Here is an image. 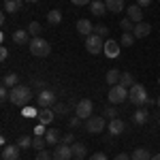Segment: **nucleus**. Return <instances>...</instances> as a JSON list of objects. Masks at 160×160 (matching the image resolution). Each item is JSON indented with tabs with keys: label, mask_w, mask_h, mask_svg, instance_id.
<instances>
[{
	"label": "nucleus",
	"mask_w": 160,
	"mask_h": 160,
	"mask_svg": "<svg viewBox=\"0 0 160 160\" xmlns=\"http://www.w3.org/2000/svg\"><path fill=\"white\" fill-rule=\"evenodd\" d=\"M15 107H28L30 105V100H32V92H30V88L28 86H22V83H17L15 88H11V96H9Z\"/></svg>",
	"instance_id": "nucleus-1"
},
{
	"label": "nucleus",
	"mask_w": 160,
	"mask_h": 160,
	"mask_svg": "<svg viewBox=\"0 0 160 160\" xmlns=\"http://www.w3.org/2000/svg\"><path fill=\"white\" fill-rule=\"evenodd\" d=\"M128 100H130L135 107H145V105L149 102V96H148V90H145V86L135 83V86L130 88V92H128Z\"/></svg>",
	"instance_id": "nucleus-2"
},
{
	"label": "nucleus",
	"mask_w": 160,
	"mask_h": 160,
	"mask_svg": "<svg viewBox=\"0 0 160 160\" xmlns=\"http://www.w3.org/2000/svg\"><path fill=\"white\" fill-rule=\"evenodd\" d=\"M28 47H30V53H32V56H37V58H45V56H49V51H51V45L43 37L32 38Z\"/></svg>",
	"instance_id": "nucleus-3"
},
{
	"label": "nucleus",
	"mask_w": 160,
	"mask_h": 160,
	"mask_svg": "<svg viewBox=\"0 0 160 160\" xmlns=\"http://www.w3.org/2000/svg\"><path fill=\"white\" fill-rule=\"evenodd\" d=\"M128 88H124L122 83H118V86H111L109 90V102H113V105H120V102H124V100H128Z\"/></svg>",
	"instance_id": "nucleus-4"
},
{
	"label": "nucleus",
	"mask_w": 160,
	"mask_h": 160,
	"mask_svg": "<svg viewBox=\"0 0 160 160\" xmlns=\"http://www.w3.org/2000/svg\"><path fill=\"white\" fill-rule=\"evenodd\" d=\"M86 49H88V53H94V56H98L100 51H105V41H102V37L90 34L86 38Z\"/></svg>",
	"instance_id": "nucleus-5"
},
{
	"label": "nucleus",
	"mask_w": 160,
	"mask_h": 160,
	"mask_svg": "<svg viewBox=\"0 0 160 160\" xmlns=\"http://www.w3.org/2000/svg\"><path fill=\"white\" fill-rule=\"evenodd\" d=\"M86 130L90 135H98L105 130V118L102 115H92V118H88L86 120Z\"/></svg>",
	"instance_id": "nucleus-6"
},
{
	"label": "nucleus",
	"mask_w": 160,
	"mask_h": 160,
	"mask_svg": "<svg viewBox=\"0 0 160 160\" xmlns=\"http://www.w3.org/2000/svg\"><path fill=\"white\" fill-rule=\"evenodd\" d=\"M75 111H77V118H81V120H88V118H92V111H94V102H92L90 98H81L79 102H77Z\"/></svg>",
	"instance_id": "nucleus-7"
},
{
	"label": "nucleus",
	"mask_w": 160,
	"mask_h": 160,
	"mask_svg": "<svg viewBox=\"0 0 160 160\" xmlns=\"http://www.w3.org/2000/svg\"><path fill=\"white\" fill-rule=\"evenodd\" d=\"M37 105H38V109L53 107V105H56V94H53V90H43V92H38Z\"/></svg>",
	"instance_id": "nucleus-8"
},
{
	"label": "nucleus",
	"mask_w": 160,
	"mask_h": 160,
	"mask_svg": "<svg viewBox=\"0 0 160 160\" xmlns=\"http://www.w3.org/2000/svg\"><path fill=\"white\" fill-rule=\"evenodd\" d=\"M53 160H73V149L66 143H60L53 149Z\"/></svg>",
	"instance_id": "nucleus-9"
},
{
	"label": "nucleus",
	"mask_w": 160,
	"mask_h": 160,
	"mask_svg": "<svg viewBox=\"0 0 160 160\" xmlns=\"http://www.w3.org/2000/svg\"><path fill=\"white\" fill-rule=\"evenodd\" d=\"M126 15H128L130 22L141 24V22H143V7H139V4H130V7L126 9Z\"/></svg>",
	"instance_id": "nucleus-10"
},
{
	"label": "nucleus",
	"mask_w": 160,
	"mask_h": 160,
	"mask_svg": "<svg viewBox=\"0 0 160 160\" xmlns=\"http://www.w3.org/2000/svg\"><path fill=\"white\" fill-rule=\"evenodd\" d=\"M30 32L28 30H15L13 32V43L15 45H19V47H26V45H30Z\"/></svg>",
	"instance_id": "nucleus-11"
},
{
	"label": "nucleus",
	"mask_w": 160,
	"mask_h": 160,
	"mask_svg": "<svg viewBox=\"0 0 160 160\" xmlns=\"http://www.w3.org/2000/svg\"><path fill=\"white\" fill-rule=\"evenodd\" d=\"M107 4H105V0H92L90 2V13L92 15H96V17H102V15H107Z\"/></svg>",
	"instance_id": "nucleus-12"
},
{
	"label": "nucleus",
	"mask_w": 160,
	"mask_h": 160,
	"mask_svg": "<svg viewBox=\"0 0 160 160\" xmlns=\"http://www.w3.org/2000/svg\"><path fill=\"white\" fill-rule=\"evenodd\" d=\"M45 141H47V145H60L62 143V132L58 130V128H49L47 132H45Z\"/></svg>",
	"instance_id": "nucleus-13"
},
{
	"label": "nucleus",
	"mask_w": 160,
	"mask_h": 160,
	"mask_svg": "<svg viewBox=\"0 0 160 160\" xmlns=\"http://www.w3.org/2000/svg\"><path fill=\"white\" fill-rule=\"evenodd\" d=\"M56 118V111L51 109V107H45V109H38V115H37V120L38 124H43V126H47V124L51 122Z\"/></svg>",
	"instance_id": "nucleus-14"
},
{
	"label": "nucleus",
	"mask_w": 160,
	"mask_h": 160,
	"mask_svg": "<svg viewBox=\"0 0 160 160\" xmlns=\"http://www.w3.org/2000/svg\"><path fill=\"white\" fill-rule=\"evenodd\" d=\"M19 145H4L2 148V160H19Z\"/></svg>",
	"instance_id": "nucleus-15"
},
{
	"label": "nucleus",
	"mask_w": 160,
	"mask_h": 160,
	"mask_svg": "<svg viewBox=\"0 0 160 160\" xmlns=\"http://www.w3.org/2000/svg\"><path fill=\"white\" fill-rule=\"evenodd\" d=\"M148 120H149V111L143 109V107H137V111L132 113V122H135L137 126H143Z\"/></svg>",
	"instance_id": "nucleus-16"
},
{
	"label": "nucleus",
	"mask_w": 160,
	"mask_h": 160,
	"mask_svg": "<svg viewBox=\"0 0 160 160\" xmlns=\"http://www.w3.org/2000/svg\"><path fill=\"white\" fill-rule=\"evenodd\" d=\"M77 32H79L81 37L88 38L90 34H94V26L90 24L88 19H79V22H77Z\"/></svg>",
	"instance_id": "nucleus-17"
},
{
	"label": "nucleus",
	"mask_w": 160,
	"mask_h": 160,
	"mask_svg": "<svg viewBox=\"0 0 160 160\" xmlns=\"http://www.w3.org/2000/svg\"><path fill=\"white\" fill-rule=\"evenodd\" d=\"M149 32H152V26L145 24V22H141V24H135V30H132L135 38H145Z\"/></svg>",
	"instance_id": "nucleus-18"
},
{
	"label": "nucleus",
	"mask_w": 160,
	"mask_h": 160,
	"mask_svg": "<svg viewBox=\"0 0 160 160\" xmlns=\"http://www.w3.org/2000/svg\"><path fill=\"white\" fill-rule=\"evenodd\" d=\"M124 128H126V124L120 120V118H115V120H109V132L113 137H118V135H122L124 132Z\"/></svg>",
	"instance_id": "nucleus-19"
},
{
	"label": "nucleus",
	"mask_w": 160,
	"mask_h": 160,
	"mask_svg": "<svg viewBox=\"0 0 160 160\" xmlns=\"http://www.w3.org/2000/svg\"><path fill=\"white\" fill-rule=\"evenodd\" d=\"M102 53L109 56V58H118L120 56V45L115 41H105V51Z\"/></svg>",
	"instance_id": "nucleus-20"
},
{
	"label": "nucleus",
	"mask_w": 160,
	"mask_h": 160,
	"mask_svg": "<svg viewBox=\"0 0 160 160\" xmlns=\"http://www.w3.org/2000/svg\"><path fill=\"white\" fill-rule=\"evenodd\" d=\"M22 4H24V0H4V2H2L4 13H17L22 9Z\"/></svg>",
	"instance_id": "nucleus-21"
},
{
	"label": "nucleus",
	"mask_w": 160,
	"mask_h": 160,
	"mask_svg": "<svg viewBox=\"0 0 160 160\" xmlns=\"http://www.w3.org/2000/svg\"><path fill=\"white\" fill-rule=\"evenodd\" d=\"M105 79H107V83H109V86H118V83H120V79H122V73H120L118 68H111V71H107Z\"/></svg>",
	"instance_id": "nucleus-22"
},
{
	"label": "nucleus",
	"mask_w": 160,
	"mask_h": 160,
	"mask_svg": "<svg viewBox=\"0 0 160 160\" xmlns=\"http://www.w3.org/2000/svg\"><path fill=\"white\" fill-rule=\"evenodd\" d=\"M109 13H122L124 11V0H105Z\"/></svg>",
	"instance_id": "nucleus-23"
},
{
	"label": "nucleus",
	"mask_w": 160,
	"mask_h": 160,
	"mask_svg": "<svg viewBox=\"0 0 160 160\" xmlns=\"http://www.w3.org/2000/svg\"><path fill=\"white\" fill-rule=\"evenodd\" d=\"M71 149H73V158H86V154H88V149H86V145L83 143H73L71 145Z\"/></svg>",
	"instance_id": "nucleus-24"
},
{
	"label": "nucleus",
	"mask_w": 160,
	"mask_h": 160,
	"mask_svg": "<svg viewBox=\"0 0 160 160\" xmlns=\"http://www.w3.org/2000/svg\"><path fill=\"white\" fill-rule=\"evenodd\" d=\"M17 81H19V77H17L15 73H9V75H4V77H2V86H7L9 90L17 86Z\"/></svg>",
	"instance_id": "nucleus-25"
},
{
	"label": "nucleus",
	"mask_w": 160,
	"mask_h": 160,
	"mask_svg": "<svg viewBox=\"0 0 160 160\" xmlns=\"http://www.w3.org/2000/svg\"><path fill=\"white\" fill-rule=\"evenodd\" d=\"M60 22H62V13L60 11H56V9H53V11L47 13V24H49V26H58Z\"/></svg>",
	"instance_id": "nucleus-26"
},
{
	"label": "nucleus",
	"mask_w": 160,
	"mask_h": 160,
	"mask_svg": "<svg viewBox=\"0 0 160 160\" xmlns=\"http://www.w3.org/2000/svg\"><path fill=\"white\" fill-rule=\"evenodd\" d=\"M130 158H132V160H152V158H149V152L145 148H137L135 152H132Z\"/></svg>",
	"instance_id": "nucleus-27"
},
{
	"label": "nucleus",
	"mask_w": 160,
	"mask_h": 160,
	"mask_svg": "<svg viewBox=\"0 0 160 160\" xmlns=\"http://www.w3.org/2000/svg\"><path fill=\"white\" fill-rule=\"evenodd\" d=\"M120 83H122L124 88H130L135 86V77H132V73H122V79H120Z\"/></svg>",
	"instance_id": "nucleus-28"
},
{
	"label": "nucleus",
	"mask_w": 160,
	"mask_h": 160,
	"mask_svg": "<svg viewBox=\"0 0 160 160\" xmlns=\"http://www.w3.org/2000/svg\"><path fill=\"white\" fill-rule=\"evenodd\" d=\"M28 32H30V37H32V38H37V37H41L43 28H41V24H38V22H32V24L28 26Z\"/></svg>",
	"instance_id": "nucleus-29"
},
{
	"label": "nucleus",
	"mask_w": 160,
	"mask_h": 160,
	"mask_svg": "<svg viewBox=\"0 0 160 160\" xmlns=\"http://www.w3.org/2000/svg\"><path fill=\"white\" fill-rule=\"evenodd\" d=\"M17 145L22 149H30L32 148V139H30V135H22L19 139H17Z\"/></svg>",
	"instance_id": "nucleus-30"
},
{
	"label": "nucleus",
	"mask_w": 160,
	"mask_h": 160,
	"mask_svg": "<svg viewBox=\"0 0 160 160\" xmlns=\"http://www.w3.org/2000/svg\"><path fill=\"white\" fill-rule=\"evenodd\" d=\"M45 145H47L45 137H32V148L37 149V152H41V149H45Z\"/></svg>",
	"instance_id": "nucleus-31"
},
{
	"label": "nucleus",
	"mask_w": 160,
	"mask_h": 160,
	"mask_svg": "<svg viewBox=\"0 0 160 160\" xmlns=\"http://www.w3.org/2000/svg\"><path fill=\"white\" fill-rule=\"evenodd\" d=\"M22 115H24V118H28V120H30V118H37V115H38V109H34L32 105H28V107H24V109H22Z\"/></svg>",
	"instance_id": "nucleus-32"
},
{
	"label": "nucleus",
	"mask_w": 160,
	"mask_h": 160,
	"mask_svg": "<svg viewBox=\"0 0 160 160\" xmlns=\"http://www.w3.org/2000/svg\"><path fill=\"white\" fill-rule=\"evenodd\" d=\"M120 43H122L124 47H130V45L135 43V34H132V32H124V34H122V41H120Z\"/></svg>",
	"instance_id": "nucleus-33"
},
{
	"label": "nucleus",
	"mask_w": 160,
	"mask_h": 160,
	"mask_svg": "<svg viewBox=\"0 0 160 160\" xmlns=\"http://www.w3.org/2000/svg\"><path fill=\"white\" fill-rule=\"evenodd\" d=\"M120 28H122L124 32H132L135 30V22H130L128 17H124L122 22H120Z\"/></svg>",
	"instance_id": "nucleus-34"
},
{
	"label": "nucleus",
	"mask_w": 160,
	"mask_h": 160,
	"mask_svg": "<svg viewBox=\"0 0 160 160\" xmlns=\"http://www.w3.org/2000/svg\"><path fill=\"white\" fill-rule=\"evenodd\" d=\"M37 160H53V154L49 149H41V152H37Z\"/></svg>",
	"instance_id": "nucleus-35"
},
{
	"label": "nucleus",
	"mask_w": 160,
	"mask_h": 160,
	"mask_svg": "<svg viewBox=\"0 0 160 160\" xmlns=\"http://www.w3.org/2000/svg\"><path fill=\"white\" fill-rule=\"evenodd\" d=\"M94 34H98V37H107V34H109V28H107V26H102V24H98V26H94Z\"/></svg>",
	"instance_id": "nucleus-36"
},
{
	"label": "nucleus",
	"mask_w": 160,
	"mask_h": 160,
	"mask_svg": "<svg viewBox=\"0 0 160 160\" xmlns=\"http://www.w3.org/2000/svg\"><path fill=\"white\" fill-rule=\"evenodd\" d=\"M115 115H118V113H115V109H113V107H109V109L102 111V118H105V120H115Z\"/></svg>",
	"instance_id": "nucleus-37"
},
{
	"label": "nucleus",
	"mask_w": 160,
	"mask_h": 160,
	"mask_svg": "<svg viewBox=\"0 0 160 160\" xmlns=\"http://www.w3.org/2000/svg\"><path fill=\"white\" fill-rule=\"evenodd\" d=\"M62 143H66V145H73V143H75V137H73V132H66V135L62 137Z\"/></svg>",
	"instance_id": "nucleus-38"
},
{
	"label": "nucleus",
	"mask_w": 160,
	"mask_h": 160,
	"mask_svg": "<svg viewBox=\"0 0 160 160\" xmlns=\"http://www.w3.org/2000/svg\"><path fill=\"white\" fill-rule=\"evenodd\" d=\"M53 111H56V113H66L68 107H66L64 102H58V105H53Z\"/></svg>",
	"instance_id": "nucleus-39"
},
{
	"label": "nucleus",
	"mask_w": 160,
	"mask_h": 160,
	"mask_svg": "<svg viewBox=\"0 0 160 160\" xmlns=\"http://www.w3.org/2000/svg\"><path fill=\"white\" fill-rule=\"evenodd\" d=\"M45 132H47V130H45L43 124H38L37 128H34V137H45Z\"/></svg>",
	"instance_id": "nucleus-40"
},
{
	"label": "nucleus",
	"mask_w": 160,
	"mask_h": 160,
	"mask_svg": "<svg viewBox=\"0 0 160 160\" xmlns=\"http://www.w3.org/2000/svg\"><path fill=\"white\" fill-rule=\"evenodd\" d=\"M88 160H107V156H105L102 152H96V154H92V156H90Z\"/></svg>",
	"instance_id": "nucleus-41"
},
{
	"label": "nucleus",
	"mask_w": 160,
	"mask_h": 160,
	"mask_svg": "<svg viewBox=\"0 0 160 160\" xmlns=\"http://www.w3.org/2000/svg\"><path fill=\"white\" fill-rule=\"evenodd\" d=\"M34 88H38V92L47 90V88H45V81H43V79H34Z\"/></svg>",
	"instance_id": "nucleus-42"
},
{
	"label": "nucleus",
	"mask_w": 160,
	"mask_h": 160,
	"mask_svg": "<svg viewBox=\"0 0 160 160\" xmlns=\"http://www.w3.org/2000/svg\"><path fill=\"white\" fill-rule=\"evenodd\" d=\"M71 2H73L75 7H86V4H90L92 0H71Z\"/></svg>",
	"instance_id": "nucleus-43"
},
{
	"label": "nucleus",
	"mask_w": 160,
	"mask_h": 160,
	"mask_svg": "<svg viewBox=\"0 0 160 160\" xmlns=\"http://www.w3.org/2000/svg\"><path fill=\"white\" fill-rule=\"evenodd\" d=\"M7 58H9V49H7V47H0V60L4 62Z\"/></svg>",
	"instance_id": "nucleus-44"
},
{
	"label": "nucleus",
	"mask_w": 160,
	"mask_h": 160,
	"mask_svg": "<svg viewBox=\"0 0 160 160\" xmlns=\"http://www.w3.org/2000/svg\"><path fill=\"white\" fill-rule=\"evenodd\" d=\"M79 122H81V118H77V115H75L73 120H71V128H75V126H79Z\"/></svg>",
	"instance_id": "nucleus-45"
},
{
	"label": "nucleus",
	"mask_w": 160,
	"mask_h": 160,
	"mask_svg": "<svg viewBox=\"0 0 160 160\" xmlns=\"http://www.w3.org/2000/svg\"><path fill=\"white\" fill-rule=\"evenodd\" d=\"M137 4H139V7H149L152 0H137Z\"/></svg>",
	"instance_id": "nucleus-46"
},
{
	"label": "nucleus",
	"mask_w": 160,
	"mask_h": 160,
	"mask_svg": "<svg viewBox=\"0 0 160 160\" xmlns=\"http://www.w3.org/2000/svg\"><path fill=\"white\" fill-rule=\"evenodd\" d=\"M115 160H132V158H130L128 154H118V156H115Z\"/></svg>",
	"instance_id": "nucleus-47"
},
{
	"label": "nucleus",
	"mask_w": 160,
	"mask_h": 160,
	"mask_svg": "<svg viewBox=\"0 0 160 160\" xmlns=\"http://www.w3.org/2000/svg\"><path fill=\"white\" fill-rule=\"evenodd\" d=\"M152 160H160V154H156V156H152Z\"/></svg>",
	"instance_id": "nucleus-48"
},
{
	"label": "nucleus",
	"mask_w": 160,
	"mask_h": 160,
	"mask_svg": "<svg viewBox=\"0 0 160 160\" xmlns=\"http://www.w3.org/2000/svg\"><path fill=\"white\" fill-rule=\"evenodd\" d=\"M156 105H158V107H160V96H158V98H156Z\"/></svg>",
	"instance_id": "nucleus-49"
},
{
	"label": "nucleus",
	"mask_w": 160,
	"mask_h": 160,
	"mask_svg": "<svg viewBox=\"0 0 160 160\" xmlns=\"http://www.w3.org/2000/svg\"><path fill=\"white\" fill-rule=\"evenodd\" d=\"M24 2H38V0H24Z\"/></svg>",
	"instance_id": "nucleus-50"
},
{
	"label": "nucleus",
	"mask_w": 160,
	"mask_h": 160,
	"mask_svg": "<svg viewBox=\"0 0 160 160\" xmlns=\"http://www.w3.org/2000/svg\"><path fill=\"white\" fill-rule=\"evenodd\" d=\"M158 86H160V77H158Z\"/></svg>",
	"instance_id": "nucleus-51"
},
{
	"label": "nucleus",
	"mask_w": 160,
	"mask_h": 160,
	"mask_svg": "<svg viewBox=\"0 0 160 160\" xmlns=\"http://www.w3.org/2000/svg\"><path fill=\"white\" fill-rule=\"evenodd\" d=\"M73 160H81V158H73Z\"/></svg>",
	"instance_id": "nucleus-52"
},
{
	"label": "nucleus",
	"mask_w": 160,
	"mask_h": 160,
	"mask_svg": "<svg viewBox=\"0 0 160 160\" xmlns=\"http://www.w3.org/2000/svg\"><path fill=\"white\" fill-rule=\"evenodd\" d=\"M158 124H160V118H158Z\"/></svg>",
	"instance_id": "nucleus-53"
}]
</instances>
